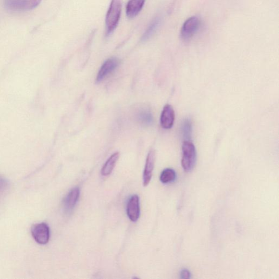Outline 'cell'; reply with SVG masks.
<instances>
[{
	"label": "cell",
	"mask_w": 279,
	"mask_h": 279,
	"mask_svg": "<svg viewBox=\"0 0 279 279\" xmlns=\"http://www.w3.org/2000/svg\"><path fill=\"white\" fill-rule=\"evenodd\" d=\"M182 152L181 164L182 168L185 172H190L194 169L197 161V151L192 142L185 140L182 144Z\"/></svg>",
	"instance_id": "cell-1"
},
{
	"label": "cell",
	"mask_w": 279,
	"mask_h": 279,
	"mask_svg": "<svg viewBox=\"0 0 279 279\" xmlns=\"http://www.w3.org/2000/svg\"><path fill=\"white\" fill-rule=\"evenodd\" d=\"M122 10L121 0H112L106 17V33L109 35L118 25Z\"/></svg>",
	"instance_id": "cell-2"
},
{
	"label": "cell",
	"mask_w": 279,
	"mask_h": 279,
	"mask_svg": "<svg viewBox=\"0 0 279 279\" xmlns=\"http://www.w3.org/2000/svg\"><path fill=\"white\" fill-rule=\"evenodd\" d=\"M42 0H4V6L13 12H26L36 8Z\"/></svg>",
	"instance_id": "cell-3"
},
{
	"label": "cell",
	"mask_w": 279,
	"mask_h": 279,
	"mask_svg": "<svg viewBox=\"0 0 279 279\" xmlns=\"http://www.w3.org/2000/svg\"><path fill=\"white\" fill-rule=\"evenodd\" d=\"M200 24V20L197 17H192L188 19L181 28V37L184 40H188L192 38L199 30Z\"/></svg>",
	"instance_id": "cell-4"
},
{
	"label": "cell",
	"mask_w": 279,
	"mask_h": 279,
	"mask_svg": "<svg viewBox=\"0 0 279 279\" xmlns=\"http://www.w3.org/2000/svg\"><path fill=\"white\" fill-rule=\"evenodd\" d=\"M31 234L35 241L41 245H45L50 238V229L46 223H40L33 225L31 228Z\"/></svg>",
	"instance_id": "cell-5"
},
{
	"label": "cell",
	"mask_w": 279,
	"mask_h": 279,
	"mask_svg": "<svg viewBox=\"0 0 279 279\" xmlns=\"http://www.w3.org/2000/svg\"><path fill=\"white\" fill-rule=\"evenodd\" d=\"M120 61L119 58L112 57L107 60L102 65L100 70L98 73L96 81L98 83L101 82L104 78L116 69L120 65Z\"/></svg>",
	"instance_id": "cell-6"
},
{
	"label": "cell",
	"mask_w": 279,
	"mask_h": 279,
	"mask_svg": "<svg viewBox=\"0 0 279 279\" xmlns=\"http://www.w3.org/2000/svg\"><path fill=\"white\" fill-rule=\"evenodd\" d=\"M175 120V112L173 107L170 104L164 106L160 116V125L165 129L172 128Z\"/></svg>",
	"instance_id": "cell-7"
},
{
	"label": "cell",
	"mask_w": 279,
	"mask_h": 279,
	"mask_svg": "<svg viewBox=\"0 0 279 279\" xmlns=\"http://www.w3.org/2000/svg\"><path fill=\"white\" fill-rule=\"evenodd\" d=\"M127 212L131 222H136L140 217L139 198L138 195L131 196L127 204Z\"/></svg>",
	"instance_id": "cell-8"
},
{
	"label": "cell",
	"mask_w": 279,
	"mask_h": 279,
	"mask_svg": "<svg viewBox=\"0 0 279 279\" xmlns=\"http://www.w3.org/2000/svg\"><path fill=\"white\" fill-rule=\"evenodd\" d=\"M155 153L153 150H151L147 157L145 167L143 174V184L144 187L148 185L152 177L153 171L154 167Z\"/></svg>",
	"instance_id": "cell-9"
},
{
	"label": "cell",
	"mask_w": 279,
	"mask_h": 279,
	"mask_svg": "<svg viewBox=\"0 0 279 279\" xmlns=\"http://www.w3.org/2000/svg\"><path fill=\"white\" fill-rule=\"evenodd\" d=\"M145 0H129L126 7L127 16L129 18H133L140 12L143 9Z\"/></svg>",
	"instance_id": "cell-10"
},
{
	"label": "cell",
	"mask_w": 279,
	"mask_h": 279,
	"mask_svg": "<svg viewBox=\"0 0 279 279\" xmlns=\"http://www.w3.org/2000/svg\"><path fill=\"white\" fill-rule=\"evenodd\" d=\"M80 189L76 187L68 194L64 201V206L67 212H70L75 208L79 198Z\"/></svg>",
	"instance_id": "cell-11"
},
{
	"label": "cell",
	"mask_w": 279,
	"mask_h": 279,
	"mask_svg": "<svg viewBox=\"0 0 279 279\" xmlns=\"http://www.w3.org/2000/svg\"><path fill=\"white\" fill-rule=\"evenodd\" d=\"M120 156L119 152H116L112 154L110 157L106 161V163L102 168L101 174L103 176L110 175L113 171L115 165L118 160Z\"/></svg>",
	"instance_id": "cell-12"
},
{
	"label": "cell",
	"mask_w": 279,
	"mask_h": 279,
	"mask_svg": "<svg viewBox=\"0 0 279 279\" xmlns=\"http://www.w3.org/2000/svg\"><path fill=\"white\" fill-rule=\"evenodd\" d=\"M160 23L161 19L160 18L157 17L154 19V20L152 22L148 29H147L143 37H142L141 41L146 42L148 41L149 39L154 35L156 30H158Z\"/></svg>",
	"instance_id": "cell-13"
},
{
	"label": "cell",
	"mask_w": 279,
	"mask_h": 279,
	"mask_svg": "<svg viewBox=\"0 0 279 279\" xmlns=\"http://www.w3.org/2000/svg\"><path fill=\"white\" fill-rule=\"evenodd\" d=\"M176 174L172 169H166L163 171L160 176L161 182L167 184L173 182L176 179Z\"/></svg>",
	"instance_id": "cell-14"
},
{
	"label": "cell",
	"mask_w": 279,
	"mask_h": 279,
	"mask_svg": "<svg viewBox=\"0 0 279 279\" xmlns=\"http://www.w3.org/2000/svg\"><path fill=\"white\" fill-rule=\"evenodd\" d=\"M141 123L145 126H150L153 124V117L149 111L142 110L138 115Z\"/></svg>",
	"instance_id": "cell-15"
},
{
	"label": "cell",
	"mask_w": 279,
	"mask_h": 279,
	"mask_svg": "<svg viewBox=\"0 0 279 279\" xmlns=\"http://www.w3.org/2000/svg\"><path fill=\"white\" fill-rule=\"evenodd\" d=\"M182 131L183 135L185 138H190L191 131H192V124L189 120H186L182 125Z\"/></svg>",
	"instance_id": "cell-16"
},
{
	"label": "cell",
	"mask_w": 279,
	"mask_h": 279,
	"mask_svg": "<svg viewBox=\"0 0 279 279\" xmlns=\"http://www.w3.org/2000/svg\"><path fill=\"white\" fill-rule=\"evenodd\" d=\"M8 181L2 176H0V195H2L8 188Z\"/></svg>",
	"instance_id": "cell-17"
},
{
	"label": "cell",
	"mask_w": 279,
	"mask_h": 279,
	"mask_svg": "<svg viewBox=\"0 0 279 279\" xmlns=\"http://www.w3.org/2000/svg\"><path fill=\"white\" fill-rule=\"evenodd\" d=\"M191 276L190 272L187 269H184L180 272V278L182 279H189Z\"/></svg>",
	"instance_id": "cell-18"
}]
</instances>
